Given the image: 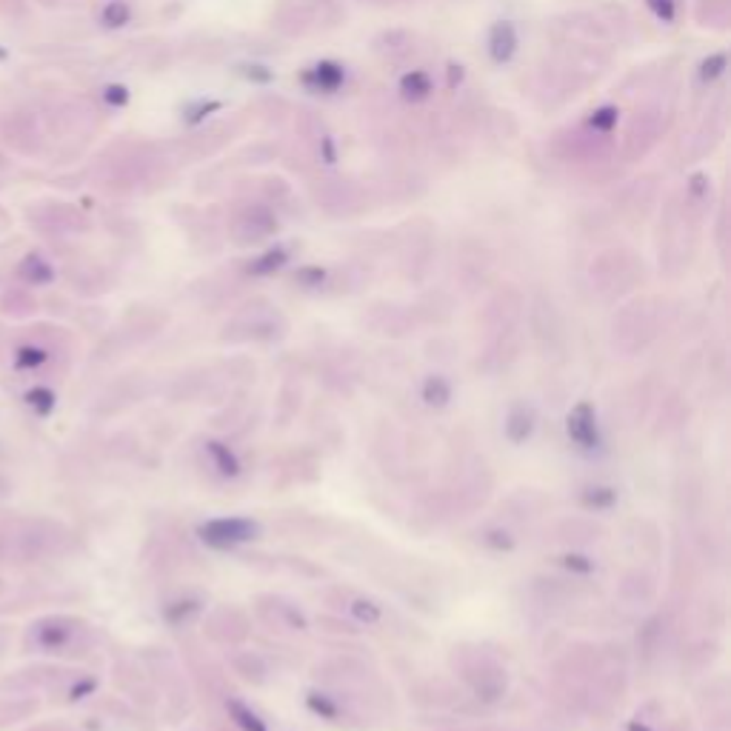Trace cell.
Instances as JSON below:
<instances>
[{"mask_svg":"<svg viewBox=\"0 0 731 731\" xmlns=\"http://www.w3.org/2000/svg\"><path fill=\"white\" fill-rule=\"evenodd\" d=\"M317 200L323 203V209L332 214H349L360 206V189L352 181L343 178H332L323 181L317 189Z\"/></svg>","mask_w":731,"mask_h":731,"instance_id":"obj_7","label":"cell"},{"mask_svg":"<svg viewBox=\"0 0 731 731\" xmlns=\"http://www.w3.org/2000/svg\"><path fill=\"white\" fill-rule=\"evenodd\" d=\"M104 97L109 100V104H114V106H123L126 100H129V92L123 89V86H109V89L104 92Z\"/></svg>","mask_w":731,"mask_h":731,"instance_id":"obj_24","label":"cell"},{"mask_svg":"<svg viewBox=\"0 0 731 731\" xmlns=\"http://www.w3.org/2000/svg\"><path fill=\"white\" fill-rule=\"evenodd\" d=\"M654 300H637L632 306H626L620 312V320H614V334H618L620 340L632 338V346L628 349H637V346H646V340L654 338Z\"/></svg>","mask_w":731,"mask_h":731,"instance_id":"obj_3","label":"cell"},{"mask_svg":"<svg viewBox=\"0 0 731 731\" xmlns=\"http://www.w3.org/2000/svg\"><path fill=\"white\" fill-rule=\"evenodd\" d=\"M517 52V29L508 21H500L489 32V55L494 63H508Z\"/></svg>","mask_w":731,"mask_h":731,"instance_id":"obj_9","label":"cell"},{"mask_svg":"<svg viewBox=\"0 0 731 731\" xmlns=\"http://www.w3.org/2000/svg\"><path fill=\"white\" fill-rule=\"evenodd\" d=\"M568 434H572L583 449H592V443L597 441L594 417H592V408L586 403H580L575 412L568 415Z\"/></svg>","mask_w":731,"mask_h":731,"instance_id":"obj_11","label":"cell"},{"mask_svg":"<svg viewBox=\"0 0 731 731\" xmlns=\"http://www.w3.org/2000/svg\"><path fill=\"white\" fill-rule=\"evenodd\" d=\"M286 257H289L286 248H272V252H266V255H260L257 260H252V266H248V272H255V274H272V272H277V269L283 266Z\"/></svg>","mask_w":731,"mask_h":731,"instance_id":"obj_16","label":"cell"},{"mask_svg":"<svg viewBox=\"0 0 731 731\" xmlns=\"http://www.w3.org/2000/svg\"><path fill=\"white\" fill-rule=\"evenodd\" d=\"M235 332H243L238 334V338L248 340V338H257V340H272L277 338V334H283V317L277 315L272 306L266 303H257V306H248V309L243 315L235 317V326H231ZM231 332V334H235Z\"/></svg>","mask_w":731,"mask_h":731,"instance_id":"obj_5","label":"cell"},{"mask_svg":"<svg viewBox=\"0 0 731 731\" xmlns=\"http://www.w3.org/2000/svg\"><path fill=\"white\" fill-rule=\"evenodd\" d=\"M726 71V55H711L700 66V80L703 83H714Z\"/></svg>","mask_w":731,"mask_h":731,"instance_id":"obj_21","label":"cell"},{"mask_svg":"<svg viewBox=\"0 0 731 731\" xmlns=\"http://www.w3.org/2000/svg\"><path fill=\"white\" fill-rule=\"evenodd\" d=\"M660 135H663V112L660 109L637 114V118L632 121V126H628V131H626V143H623L626 160L643 157L657 143V138H660Z\"/></svg>","mask_w":731,"mask_h":731,"instance_id":"obj_6","label":"cell"},{"mask_svg":"<svg viewBox=\"0 0 731 731\" xmlns=\"http://www.w3.org/2000/svg\"><path fill=\"white\" fill-rule=\"evenodd\" d=\"M274 229H277V221L269 206H263V203H246V209H240L235 214V221H231V238L240 246H248L269 238Z\"/></svg>","mask_w":731,"mask_h":731,"instance_id":"obj_4","label":"cell"},{"mask_svg":"<svg viewBox=\"0 0 731 731\" xmlns=\"http://www.w3.org/2000/svg\"><path fill=\"white\" fill-rule=\"evenodd\" d=\"M43 360H46V352L38 346H23L18 349V355H14V366H18V369H35Z\"/></svg>","mask_w":731,"mask_h":731,"instance_id":"obj_20","label":"cell"},{"mask_svg":"<svg viewBox=\"0 0 731 731\" xmlns=\"http://www.w3.org/2000/svg\"><path fill=\"white\" fill-rule=\"evenodd\" d=\"M515 426H520V432H517V443L525 441V437H529L532 429H534V415H532V408H525V406H515V408H511L508 423H506V432H508V429H515Z\"/></svg>","mask_w":731,"mask_h":731,"instance_id":"obj_17","label":"cell"},{"mask_svg":"<svg viewBox=\"0 0 731 731\" xmlns=\"http://www.w3.org/2000/svg\"><path fill=\"white\" fill-rule=\"evenodd\" d=\"M554 152L563 160H577V164H597L606 160L614 152V143L609 135H597L592 129H577V131H560L554 138Z\"/></svg>","mask_w":731,"mask_h":731,"instance_id":"obj_2","label":"cell"},{"mask_svg":"<svg viewBox=\"0 0 731 731\" xmlns=\"http://www.w3.org/2000/svg\"><path fill=\"white\" fill-rule=\"evenodd\" d=\"M637 274H643V266L626 248H611L592 266V281L603 295H620V291L632 289L637 283Z\"/></svg>","mask_w":731,"mask_h":731,"instance_id":"obj_1","label":"cell"},{"mask_svg":"<svg viewBox=\"0 0 731 731\" xmlns=\"http://www.w3.org/2000/svg\"><path fill=\"white\" fill-rule=\"evenodd\" d=\"M100 18H104V23H106V26L118 29V26L129 23L131 12H129V6L123 4V0H112V4H109V6L104 9V14H100Z\"/></svg>","mask_w":731,"mask_h":731,"instance_id":"obj_19","label":"cell"},{"mask_svg":"<svg viewBox=\"0 0 731 731\" xmlns=\"http://www.w3.org/2000/svg\"><path fill=\"white\" fill-rule=\"evenodd\" d=\"M460 80H463V66H455V63H451V66H449V86L455 89V83H460Z\"/></svg>","mask_w":731,"mask_h":731,"instance_id":"obj_25","label":"cell"},{"mask_svg":"<svg viewBox=\"0 0 731 731\" xmlns=\"http://www.w3.org/2000/svg\"><path fill=\"white\" fill-rule=\"evenodd\" d=\"M343 78H346V71H343L340 63L323 61V63H317V66H312L309 71H306L303 83L315 92H334V89H340Z\"/></svg>","mask_w":731,"mask_h":731,"instance_id":"obj_10","label":"cell"},{"mask_svg":"<svg viewBox=\"0 0 731 731\" xmlns=\"http://www.w3.org/2000/svg\"><path fill=\"white\" fill-rule=\"evenodd\" d=\"M432 92H434V83H432V75L426 69H412L400 78V95L406 100H412V104L426 100Z\"/></svg>","mask_w":731,"mask_h":731,"instance_id":"obj_12","label":"cell"},{"mask_svg":"<svg viewBox=\"0 0 731 731\" xmlns=\"http://www.w3.org/2000/svg\"><path fill=\"white\" fill-rule=\"evenodd\" d=\"M21 274L29 283H49L52 281V266L40 255H29L21 266Z\"/></svg>","mask_w":731,"mask_h":731,"instance_id":"obj_14","label":"cell"},{"mask_svg":"<svg viewBox=\"0 0 731 731\" xmlns=\"http://www.w3.org/2000/svg\"><path fill=\"white\" fill-rule=\"evenodd\" d=\"M231 714H235L238 723H240L246 731H266V728H263V723L257 720V714H255V711H248V709L240 706V703H231Z\"/></svg>","mask_w":731,"mask_h":731,"instance_id":"obj_23","label":"cell"},{"mask_svg":"<svg viewBox=\"0 0 731 731\" xmlns=\"http://www.w3.org/2000/svg\"><path fill=\"white\" fill-rule=\"evenodd\" d=\"M26 403L35 408L38 415H49L52 408H55V394H52V389H32L26 394Z\"/></svg>","mask_w":731,"mask_h":731,"instance_id":"obj_18","label":"cell"},{"mask_svg":"<svg viewBox=\"0 0 731 731\" xmlns=\"http://www.w3.org/2000/svg\"><path fill=\"white\" fill-rule=\"evenodd\" d=\"M618 121H620V112H618V106H601V109H594L589 118H586V129H592V131H597V135H611V129L618 126Z\"/></svg>","mask_w":731,"mask_h":731,"instance_id":"obj_13","label":"cell"},{"mask_svg":"<svg viewBox=\"0 0 731 731\" xmlns=\"http://www.w3.org/2000/svg\"><path fill=\"white\" fill-rule=\"evenodd\" d=\"M451 398V389L443 377H429L426 383H423V400H426L429 406H446V400Z\"/></svg>","mask_w":731,"mask_h":731,"instance_id":"obj_15","label":"cell"},{"mask_svg":"<svg viewBox=\"0 0 731 731\" xmlns=\"http://www.w3.org/2000/svg\"><path fill=\"white\" fill-rule=\"evenodd\" d=\"M646 6L654 12V18L663 21V23H675L677 9H680L677 0H646Z\"/></svg>","mask_w":731,"mask_h":731,"instance_id":"obj_22","label":"cell"},{"mask_svg":"<svg viewBox=\"0 0 731 731\" xmlns=\"http://www.w3.org/2000/svg\"><path fill=\"white\" fill-rule=\"evenodd\" d=\"M257 532L255 523L248 520H214L209 525H203V534H206L209 543H217V546H231V543H240V540H248Z\"/></svg>","mask_w":731,"mask_h":731,"instance_id":"obj_8","label":"cell"}]
</instances>
